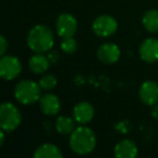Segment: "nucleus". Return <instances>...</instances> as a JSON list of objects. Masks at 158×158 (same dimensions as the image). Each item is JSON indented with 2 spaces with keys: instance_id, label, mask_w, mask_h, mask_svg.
<instances>
[{
  "instance_id": "nucleus-1",
  "label": "nucleus",
  "mask_w": 158,
  "mask_h": 158,
  "mask_svg": "<svg viewBox=\"0 0 158 158\" xmlns=\"http://www.w3.org/2000/svg\"><path fill=\"white\" fill-rule=\"evenodd\" d=\"M69 145L72 152L77 155H88L97 145V138L93 129L81 125L74 129L69 138Z\"/></svg>"
},
{
  "instance_id": "nucleus-2",
  "label": "nucleus",
  "mask_w": 158,
  "mask_h": 158,
  "mask_svg": "<svg viewBox=\"0 0 158 158\" xmlns=\"http://www.w3.org/2000/svg\"><path fill=\"white\" fill-rule=\"evenodd\" d=\"M54 42V33L46 25H35L27 35V44L35 53H48L52 50Z\"/></svg>"
},
{
  "instance_id": "nucleus-3",
  "label": "nucleus",
  "mask_w": 158,
  "mask_h": 158,
  "mask_svg": "<svg viewBox=\"0 0 158 158\" xmlns=\"http://www.w3.org/2000/svg\"><path fill=\"white\" fill-rule=\"evenodd\" d=\"M41 90L39 83L31 80H23L19 82L14 88V97L19 103L30 106L35 103L41 98Z\"/></svg>"
},
{
  "instance_id": "nucleus-4",
  "label": "nucleus",
  "mask_w": 158,
  "mask_h": 158,
  "mask_svg": "<svg viewBox=\"0 0 158 158\" xmlns=\"http://www.w3.org/2000/svg\"><path fill=\"white\" fill-rule=\"evenodd\" d=\"M22 123V113L12 102L0 104V129L4 132H11L17 129Z\"/></svg>"
},
{
  "instance_id": "nucleus-5",
  "label": "nucleus",
  "mask_w": 158,
  "mask_h": 158,
  "mask_svg": "<svg viewBox=\"0 0 158 158\" xmlns=\"http://www.w3.org/2000/svg\"><path fill=\"white\" fill-rule=\"evenodd\" d=\"M93 32L99 38H110L118 29L116 19L111 15L102 14L97 16L92 24Z\"/></svg>"
},
{
  "instance_id": "nucleus-6",
  "label": "nucleus",
  "mask_w": 158,
  "mask_h": 158,
  "mask_svg": "<svg viewBox=\"0 0 158 158\" xmlns=\"http://www.w3.org/2000/svg\"><path fill=\"white\" fill-rule=\"evenodd\" d=\"M22 72V64L19 59L12 55L0 57V77L6 81L16 79Z\"/></svg>"
},
{
  "instance_id": "nucleus-7",
  "label": "nucleus",
  "mask_w": 158,
  "mask_h": 158,
  "mask_svg": "<svg viewBox=\"0 0 158 158\" xmlns=\"http://www.w3.org/2000/svg\"><path fill=\"white\" fill-rule=\"evenodd\" d=\"M121 55L122 52L119 46L113 42L102 43L97 50V58L104 64H116L121 58Z\"/></svg>"
},
{
  "instance_id": "nucleus-8",
  "label": "nucleus",
  "mask_w": 158,
  "mask_h": 158,
  "mask_svg": "<svg viewBox=\"0 0 158 158\" xmlns=\"http://www.w3.org/2000/svg\"><path fill=\"white\" fill-rule=\"evenodd\" d=\"M77 30V21L70 13H63L57 17L56 32L60 38L73 37Z\"/></svg>"
},
{
  "instance_id": "nucleus-9",
  "label": "nucleus",
  "mask_w": 158,
  "mask_h": 158,
  "mask_svg": "<svg viewBox=\"0 0 158 158\" xmlns=\"http://www.w3.org/2000/svg\"><path fill=\"white\" fill-rule=\"evenodd\" d=\"M139 56L144 63L155 64L158 61V39L154 37L146 38L139 48Z\"/></svg>"
},
{
  "instance_id": "nucleus-10",
  "label": "nucleus",
  "mask_w": 158,
  "mask_h": 158,
  "mask_svg": "<svg viewBox=\"0 0 158 158\" xmlns=\"http://www.w3.org/2000/svg\"><path fill=\"white\" fill-rule=\"evenodd\" d=\"M139 98L145 106H153L158 103V83L153 80L144 81L139 88Z\"/></svg>"
},
{
  "instance_id": "nucleus-11",
  "label": "nucleus",
  "mask_w": 158,
  "mask_h": 158,
  "mask_svg": "<svg viewBox=\"0 0 158 158\" xmlns=\"http://www.w3.org/2000/svg\"><path fill=\"white\" fill-rule=\"evenodd\" d=\"M95 115V109L89 102H79L73 108V118L75 123L80 125H87L93 121Z\"/></svg>"
},
{
  "instance_id": "nucleus-12",
  "label": "nucleus",
  "mask_w": 158,
  "mask_h": 158,
  "mask_svg": "<svg viewBox=\"0 0 158 158\" xmlns=\"http://www.w3.org/2000/svg\"><path fill=\"white\" fill-rule=\"evenodd\" d=\"M39 103L42 113L46 116H55L58 114L61 108L59 98L52 93H48V94L41 96Z\"/></svg>"
},
{
  "instance_id": "nucleus-13",
  "label": "nucleus",
  "mask_w": 158,
  "mask_h": 158,
  "mask_svg": "<svg viewBox=\"0 0 158 158\" xmlns=\"http://www.w3.org/2000/svg\"><path fill=\"white\" fill-rule=\"evenodd\" d=\"M115 158H137L138 146L130 139H123L116 143L114 148Z\"/></svg>"
},
{
  "instance_id": "nucleus-14",
  "label": "nucleus",
  "mask_w": 158,
  "mask_h": 158,
  "mask_svg": "<svg viewBox=\"0 0 158 158\" xmlns=\"http://www.w3.org/2000/svg\"><path fill=\"white\" fill-rule=\"evenodd\" d=\"M50 61H48L46 55L37 53L29 58L28 66L32 73L35 74H43L50 68Z\"/></svg>"
},
{
  "instance_id": "nucleus-15",
  "label": "nucleus",
  "mask_w": 158,
  "mask_h": 158,
  "mask_svg": "<svg viewBox=\"0 0 158 158\" xmlns=\"http://www.w3.org/2000/svg\"><path fill=\"white\" fill-rule=\"evenodd\" d=\"M32 158H64L60 148L53 143H44L35 151Z\"/></svg>"
},
{
  "instance_id": "nucleus-16",
  "label": "nucleus",
  "mask_w": 158,
  "mask_h": 158,
  "mask_svg": "<svg viewBox=\"0 0 158 158\" xmlns=\"http://www.w3.org/2000/svg\"><path fill=\"white\" fill-rule=\"evenodd\" d=\"M142 25L150 33L158 32V10L150 9L142 16Z\"/></svg>"
},
{
  "instance_id": "nucleus-17",
  "label": "nucleus",
  "mask_w": 158,
  "mask_h": 158,
  "mask_svg": "<svg viewBox=\"0 0 158 158\" xmlns=\"http://www.w3.org/2000/svg\"><path fill=\"white\" fill-rule=\"evenodd\" d=\"M75 121L74 118L70 116H66V115H60L56 118L55 122V129L57 132L60 135H71L72 131L75 129Z\"/></svg>"
},
{
  "instance_id": "nucleus-18",
  "label": "nucleus",
  "mask_w": 158,
  "mask_h": 158,
  "mask_svg": "<svg viewBox=\"0 0 158 158\" xmlns=\"http://www.w3.org/2000/svg\"><path fill=\"white\" fill-rule=\"evenodd\" d=\"M39 85L43 90H52L57 86V79L53 74H44L39 80Z\"/></svg>"
},
{
  "instance_id": "nucleus-19",
  "label": "nucleus",
  "mask_w": 158,
  "mask_h": 158,
  "mask_svg": "<svg viewBox=\"0 0 158 158\" xmlns=\"http://www.w3.org/2000/svg\"><path fill=\"white\" fill-rule=\"evenodd\" d=\"M60 48L66 54H73L77 50V42L73 37L63 38L60 42Z\"/></svg>"
},
{
  "instance_id": "nucleus-20",
  "label": "nucleus",
  "mask_w": 158,
  "mask_h": 158,
  "mask_svg": "<svg viewBox=\"0 0 158 158\" xmlns=\"http://www.w3.org/2000/svg\"><path fill=\"white\" fill-rule=\"evenodd\" d=\"M46 57H48V61H50V64H56L57 61H58L59 59V54L57 51H48V54H46Z\"/></svg>"
},
{
  "instance_id": "nucleus-21",
  "label": "nucleus",
  "mask_w": 158,
  "mask_h": 158,
  "mask_svg": "<svg viewBox=\"0 0 158 158\" xmlns=\"http://www.w3.org/2000/svg\"><path fill=\"white\" fill-rule=\"evenodd\" d=\"M6 50H8V41L2 35H0V57L4 56Z\"/></svg>"
},
{
  "instance_id": "nucleus-22",
  "label": "nucleus",
  "mask_w": 158,
  "mask_h": 158,
  "mask_svg": "<svg viewBox=\"0 0 158 158\" xmlns=\"http://www.w3.org/2000/svg\"><path fill=\"white\" fill-rule=\"evenodd\" d=\"M151 114H152L153 118H154L155 121L158 122V103L152 106V110H151Z\"/></svg>"
},
{
  "instance_id": "nucleus-23",
  "label": "nucleus",
  "mask_w": 158,
  "mask_h": 158,
  "mask_svg": "<svg viewBox=\"0 0 158 158\" xmlns=\"http://www.w3.org/2000/svg\"><path fill=\"white\" fill-rule=\"evenodd\" d=\"M4 139H6V135H4V131L2 129H0V148L2 146L4 142Z\"/></svg>"
}]
</instances>
